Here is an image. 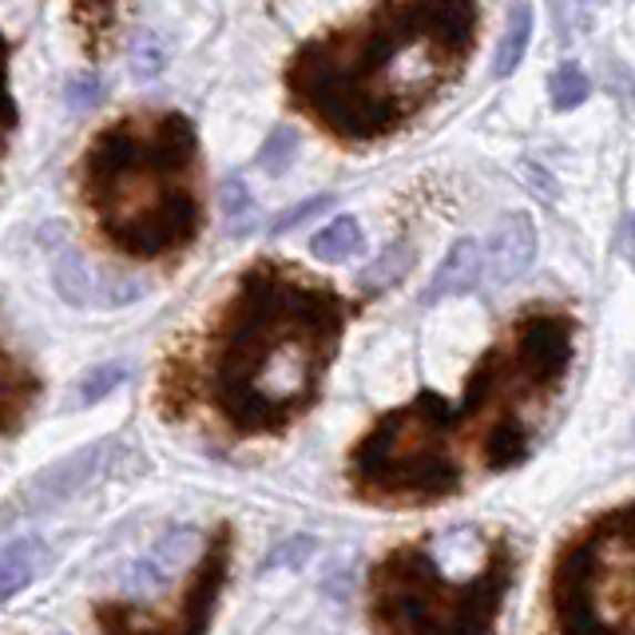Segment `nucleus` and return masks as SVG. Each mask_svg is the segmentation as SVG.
Wrapping results in <instances>:
<instances>
[{
    "mask_svg": "<svg viewBox=\"0 0 635 635\" xmlns=\"http://www.w3.org/2000/svg\"><path fill=\"white\" fill-rule=\"evenodd\" d=\"M40 398V378L29 361L0 338V437H20Z\"/></svg>",
    "mask_w": 635,
    "mask_h": 635,
    "instance_id": "10",
    "label": "nucleus"
},
{
    "mask_svg": "<svg viewBox=\"0 0 635 635\" xmlns=\"http://www.w3.org/2000/svg\"><path fill=\"white\" fill-rule=\"evenodd\" d=\"M124 378H127L124 361H100V366H92V370L76 381V406H95V401H104Z\"/></svg>",
    "mask_w": 635,
    "mask_h": 635,
    "instance_id": "19",
    "label": "nucleus"
},
{
    "mask_svg": "<svg viewBox=\"0 0 635 635\" xmlns=\"http://www.w3.org/2000/svg\"><path fill=\"white\" fill-rule=\"evenodd\" d=\"M512 366L541 389V393H552V389L564 381L572 366V354H576V326L564 314H529L516 322V334H512Z\"/></svg>",
    "mask_w": 635,
    "mask_h": 635,
    "instance_id": "8",
    "label": "nucleus"
},
{
    "mask_svg": "<svg viewBox=\"0 0 635 635\" xmlns=\"http://www.w3.org/2000/svg\"><path fill=\"white\" fill-rule=\"evenodd\" d=\"M361 250H366V235H361V223L354 215L330 218V223L310 238V255L318 258V263H346V258L361 255Z\"/></svg>",
    "mask_w": 635,
    "mask_h": 635,
    "instance_id": "15",
    "label": "nucleus"
},
{
    "mask_svg": "<svg viewBox=\"0 0 635 635\" xmlns=\"http://www.w3.org/2000/svg\"><path fill=\"white\" fill-rule=\"evenodd\" d=\"M409 266H413V250H409L406 243L389 247L386 255L378 258V263H370L366 270H361V290H370V295H378V290H389V286L401 283V278L409 275Z\"/></svg>",
    "mask_w": 635,
    "mask_h": 635,
    "instance_id": "18",
    "label": "nucleus"
},
{
    "mask_svg": "<svg viewBox=\"0 0 635 635\" xmlns=\"http://www.w3.org/2000/svg\"><path fill=\"white\" fill-rule=\"evenodd\" d=\"M195 147V124L180 112L115 120L88 143L80 195L120 255L163 258L199 235Z\"/></svg>",
    "mask_w": 635,
    "mask_h": 635,
    "instance_id": "3",
    "label": "nucleus"
},
{
    "mask_svg": "<svg viewBox=\"0 0 635 635\" xmlns=\"http://www.w3.org/2000/svg\"><path fill=\"white\" fill-rule=\"evenodd\" d=\"M481 275H484V247L477 238H457L453 247H449V255L441 258V266H437V275L429 278L421 306H437L445 303V298L469 295V290H477Z\"/></svg>",
    "mask_w": 635,
    "mask_h": 635,
    "instance_id": "11",
    "label": "nucleus"
},
{
    "mask_svg": "<svg viewBox=\"0 0 635 635\" xmlns=\"http://www.w3.org/2000/svg\"><path fill=\"white\" fill-rule=\"evenodd\" d=\"M231 552H235L231 524H218L203 560L195 564V572L183 580L180 596L167 600L163 607L127 604V600H100L92 607L95 627L104 635H207L218 596L227 588Z\"/></svg>",
    "mask_w": 635,
    "mask_h": 635,
    "instance_id": "7",
    "label": "nucleus"
},
{
    "mask_svg": "<svg viewBox=\"0 0 635 635\" xmlns=\"http://www.w3.org/2000/svg\"><path fill=\"white\" fill-rule=\"evenodd\" d=\"M516 576V552L493 532L481 564L445 569L437 541H413L378 560L370 572V619L378 635H493Z\"/></svg>",
    "mask_w": 635,
    "mask_h": 635,
    "instance_id": "4",
    "label": "nucleus"
},
{
    "mask_svg": "<svg viewBox=\"0 0 635 635\" xmlns=\"http://www.w3.org/2000/svg\"><path fill=\"white\" fill-rule=\"evenodd\" d=\"M52 283H57V295L64 298L68 306H76V310H88V306H95L100 295H104L72 243H60V247L52 250Z\"/></svg>",
    "mask_w": 635,
    "mask_h": 635,
    "instance_id": "13",
    "label": "nucleus"
},
{
    "mask_svg": "<svg viewBox=\"0 0 635 635\" xmlns=\"http://www.w3.org/2000/svg\"><path fill=\"white\" fill-rule=\"evenodd\" d=\"M592 95V80L580 64H560L549 80V100L556 112H572Z\"/></svg>",
    "mask_w": 635,
    "mask_h": 635,
    "instance_id": "17",
    "label": "nucleus"
},
{
    "mask_svg": "<svg viewBox=\"0 0 635 635\" xmlns=\"http://www.w3.org/2000/svg\"><path fill=\"white\" fill-rule=\"evenodd\" d=\"M334 207V195H314V199H306V203H298V207H290V211H283V215L270 223V235H290V231H298L303 223H310L314 215H322V211H330Z\"/></svg>",
    "mask_w": 635,
    "mask_h": 635,
    "instance_id": "23",
    "label": "nucleus"
},
{
    "mask_svg": "<svg viewBox=\"0 0 635 635\" xmlns=\"http://www.w3.org/2000/svg\"><path fill=\"white\" fill-rule=\"evenodd\" d=\"M536 258V227L524 211H512L501 218V227L493 235V250H489V263H493V278L496 283H516Z\"/></svg>",
    "mask_w": 635,
    "mask_h": 635,
    "instance_id": "12",
    "label": "nucleus"
},
{
    "mask_svg": "<svg viewBox=\"0 0 635 635\" xmlns=\"http://www.w3.org/2000/svg\"><path fill=\"white\" fill-rule=\"evenodd\" d=\"M218 203H223V218L231 223V235H243L247 218L255 215V199H250L247 183L238 180V175H227L223 191H218Z\"/></svg>",
    "mask_w": 635,
    "mask_h": 635,
    "instance_id": "21",
    "label": "nucleus"
},
{
    "mask_svg": "<svg viewBox=\"0 0 635 635\" xmlns=\"http://www.w3.org/2000/svg\"><path fill=\"white\" fill-rule=\"evenodd\" d=\"M64 100L76 107V112L92 107L95 100H100V76H95V72H76V76L64 84Z\"/></svg>",
    "mask_w": 635,
    "mask_h": 635,
    "instance_id": "26",
    "label": "nucleus"
},
{
    "mask_svg": "<svg viewBox=\"0 0 635 635\" xmlns=\"http://www.w3.org/2000/svg\"><path fill=\"white\" fill-rule=\"evenodd\" d=\"M341 326L346 306L330 286L266 258L223 303L195 381L235 437H275L318 401Z\"/></svg>",
    "mask_w": 635,
    "mask_h": 635,
    "instance_id": "1",
    "label": "nucleus"
},
{
    "mask_svg": "<svg viewBox=\"0 0 635 635\" xmlns=\"http://www.w3.org/2000/svg\"><path fill=\"white\" fill-rule=\"evenodd\" d=\"M9 44H4V32H0V155H4V140L9 132L17 127V107H12V95H9Z\"/></svg>",
    "mask_w": 635,
    "mask_h": 635,
    "instance_id": "25",
    "label": "nucleus"
},
{
    "mask_svg": "<svg viewBox=\"0 0 635 635\" xmlns=\"http://www.w3.org/2000/svg\"><path fill=\"white\" fill-rule=\"evenodd\" d=\"M127 57H132L135 80H155L163 72V64H167L160 40H155L152 32H140V37L132 40V48H127Z\"/></svg>",
    "mask_w": 635,
    "mask_h": 635,
    "instance_id": "22",
    "label": "nucleus"
},
{
    "mask_svg": "<svg viewBox=\"0 0 635 635\" xmlns=\"http://www.w3.org/2000/svg\"><path fill=\"white\" fill-rule=\"evenodd\" d=\"M298 155V135L290 132V127H275V132L266 135V143L258 147V167L270 175V180H278L290 163H295Z\"/></svg>",
    "mask_w": 635,
    "mask_h": 635,
    "instance_id": "20",
    "label": "nucleus"
},
{
    "mask_svg": "<svg viewBox=\"0 0 635 635\" xmlns=\"http://www.w3.org/2000/svg\"><path fill=\"white\" fill-rule=\"evenodd\" d=\"M346 481L373 504H433L453 496L465 481L453 453V409L437 393H418L381 413L354 445Z\"/></svg>",
    "mask_w": 635,
    "mask_h": 635,
    "instance_id": "5",
    "label": "nucleus"
},
{
    "mask_svg": "<svg viewBox=\"0 0 635 635\" xmlns=\"http://www.w3.org/2000/svg\"><path fill=\"white\" fill-rule=\"evenodd\" d=\"M314 549H318V541H310V536H290V541L278 544V549L266 556V572L286 569V564H290V569H303L306 560L314 556Z\"/></svg>",
    "mask_w": 635,
    "mask_h": 635,
    "instance_id": "24",
    "label": "nucleus"
},
{
    "mask_svg": "<svg viewBox=\"0 0 635 635\" xmlns=\"http://www.w3.org/2000/svg\"><path fill=\"white\" fill-rule=\"evenodd\" d=\"M532 29H536V17H532L529 0L512 4L509 24H504V37L493 52V80H509L512 72L521 68L524 52H529V44H532Z\"/></svg>",
    "mask_w": 635,
    "mask_h": 635,
    "instance_id": "14",
    "label": "nucleus"
},
{
    "mask_svg": "<svg viewBox=\"0 0 635 635\" xmlns=\"http://www.w3.org/2000/svg\"><path fill=\"white\" fill-rule=\"evenodd\" d=\"M112 449H115V441L112 437H104V441H92V445H84V449H72L68 457L44 465L17 493L20 512H32V516H37V512H48V509H57V504L72 501V496H76L80 489H84V484L107 465Z\"/></svg>",
    "mask_w": 635,
    "mask_h": 635,
    "instance_id": "9",
    "label": "nucleus"
},
{
    "mask_svg": "<svg viewBox=\"0 0 635 635\" xmlns=\"http://www.w3.org/2000/svg\"><path fill=\"white\" fill-rule=\"evenodd\" d=\"M477 29V0H386L338 37L298 48L286 88L341 140H381L457 80Z\"/></svg>",
    "mask_w": 635,
    "mask_h": 635,
    "instance_id": "2",
    "label": "nucleus"
},
{
    "mask_svg": "<svg viewBox=\"0 0 635 635\" xmlns=\"http://www.w3.org/2000/svg\"><path fill=\"white\" fill-rule=\"evenodd\" d=\"M40 552L44 549H40L37 536H20V541H12L9 549L0 552V604L29 588V580L37 576Z\"/></svg>",
    "mask_w": 635,
    "mask_h": 635,
    "instance_id": "16",
    "label": "nucleus"
},
{
    "mask_svg": "<svg viewBox=\"0 0 635 635\" xmlns=\"http://www.w3.org/2000/svg\"><path fill=\"white\" fill-rule=\"evenodd\" d=\"M552 632L635 635V509L616 504L572 536L552 569Z\"/></svg>",
    "mask_w": 635,
    "mask_h": 635,
    "instance_id": "6",
    "label": "nucleus"
}]
</instances>
